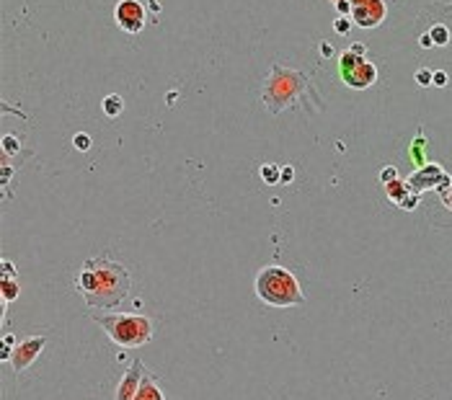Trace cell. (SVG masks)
I'll return each mask as SVG.
<instances>
[{"label": "cell", "mask_w": 452, "mask_h": 400, "mask_svg": "<svg viewBox=\"0 0 452 400\" xmlns=\"http://www.w3.org/2000/svg\"><path fill=\"white\" fill-rule=\"evenodd\" d=\"M75 289L80 292L88 307L111 310L130 297L132 276L124 263H119L109 256H96L88 258L75 274Z\"/></svg>", "instance_id": "6da1fadb"}, {"label": "cell", "mask_w": 452, "mask_h": 400, "mask_svg": "<svg viewBox=\"0 0 452 400\" xmlns=\"http://www.w3.org/2000/svg\"><path fill=\"white\" fill-rule=\"evenodd\" d=\"M256 295L271 307H297L305 305V292L297 276L284 266H266L256 274Z\"/></svg>", "instance_id": "7a4b0ae2"}, {"label": "cell", "mask_w": 452, "mask_h": 400, "mask_svg": "<svg viewBox=\"0 0 452 400\" xmlns=\"http://www.w3.org/2000/svg\"><path fill=\"white\" fill-rule=\"evenodd\" d=\"M96 323L106 331V336L124 349H140L153 338V320L137 312H111L96 315Z\"/></svg>", "instance_id": "3957f363"}, {"label": "cell", "mask_w": 452, "mask_h": 400, "mask_svg": "<svg viewBox=\"0 0 452 400\" xmlns=\"http://www.w3.org/2000/svg\"><path fill=\"white\" fill-rule=\"evenodd\" d=\"M303 86H305V77L295 70H282L279 65L271 67V77L264 88V103L269 106L271 114L292 106L297 101V96L303 93Z\"/></svg>", "instance_id": "277c9868"}, {"label": "cell", "mask_w": 452, "mask_h": 400, "mask_svg": "<svg viewBox=\"0 0 452 400\" xmlns=\"http://www.w3.org/2000/svg\"><path fill=\"white\" fill-rule=\"evenodd\" d=\"M339 72L344 77V83L351 86V88H357V91L369 88L378 80V67L372 62H367L364 57L354 55L351 49L339 57Z\"/></svg>", "instance_id": "5b68a950"}, {"label": "cell", "mask_w": 452, "mask_h": 400, "mask_svg": "<svg viewBox=\"0 0 452 400\" xmlns=\"http://www.w3.org/2000/svg\"><path fill=\"white\" fill-rule=\"evenodd\" d=\"M145 6L137 0H119L114 8V18L119 29H124L127 34H140L145 29Z\"/></svg>", "instance_id": "8992f818"}, {"label": "cell", "mask_w": 452, "mask_h": 400, "mask_svg": "<svg viewBox=\"0 0 452 400\" xmlns=\"http://www.w3.org/2000/svg\"><path fill=\"white\" fill-rule=\"evenodd\" d=\"M44 346H47V336H29L21 343H16V349L11 354V369L18 375L26 367H31L36 362V356L44 351Z\"/></svg>", "instance_id": "52a82bcc"}, {"label": "cell", "mask_w": 452, "mask_h": 400, "mask_svg": "<svg viewBox=\"0 0 452 400\" xmlns=\"http://www.w3.org/2000/svg\"><path fill=\"white\" fill-rule=\"evenodd\" d=\"M145 364L140 362V359H135V362L127 367V372L121 375L119 380V387H116V400H135L140 385H142V377H145Z\"/></svg>", "instance_id": "ba28073f"}, {"label": "cell", "mask_w": 452, "mask_h": 400, "mask_svg": "<svg viewBox=\"0 0 452 400\" xmlns=\"http://www.w3.org/2000/svg\"><path fill=\"white\" fill-rule=\"evenodd\" d=\"M383 18H385V3L383 0H367V3L354 6V11H351V21L362 29H372V26L383 23Z\"/></svg>", "instance_id": "9c48e42d"}, {"label": "cell", "mask_w": 452, "mask_h": 400, "mask_svg": "<svg viewBox=\"0 0 452 400\" xmlns=\"http://www.w3.org/2000/svg\"><path fill=\"white\" fill-rule=\"evenodd\" d=\"M439 181H444L442 168L434 166V163H429V166H421L414 176L408 178V186H411V191H424L429 186H439Z\"/></svg>", "instance_id": "30bf717a"}, {"label": "cell", "mask_w": 452, "mask_h": 400, "mask_svg": "<svg viewBox=\"0 0 452 400\" xmlns=\"http://www.w3.org/2000/svg\"><path fill=\"white\" fill-rule=\"evenodd\" d=\"M135 400H166V395H163V390H160L158 380H155L150 372H145L142 385H140V390H137Z\"/></svg>", "instance_id": "8fae6325"}, {"label": "cell", "mask_w": 452, "mask_h": 400, "mask_svg": "<svg viewBox=\"0 0 452 400\" xmlns=\"http://www.w3.org/2000/svg\"><path fill=\"white\" fill-rule=\"evenodd\" d=\"M121 109H124V101L119 98V93H109V96L104 98V103H101V111H104L109 119L119 116V114H121Z\"/></svg>", "instance_id": "7c38bea8"}, {"label": "cell", "mask_w": 452, "mask_h": 400, "mask_svg": "<svg viewBox=\"0 0 452 400\" xmlns=\"http://www.w3.org/2000/svg\"><path fill=\"white\" fill-rule=\"evenodd\" d=\"M429 36H432V42H434V47H447V44H449V29H447V26H442V23H437V26H432V31H429Z\"/></svg>", "instance_id": "4fadbf2b"}, {"label": "cell", "mask_w": 452, "mask_h": 400, "mask_svg": "<svg viewBox=\"0 0 452 400\" xmlns=\"http://www.w3.org/2000/svg\"><path fill=\"white\" fill-rule=\"evenodd\" d=\"M18 295H21V287H18L16 279H3V305L13 302Z\"/></svg>", "instance_id": "5bb4252c"}, {"label": "cell", "mask_w": 452, "mask_h": 400, "mask_svg": "<svg viewBox=\"0 0 452 400\" xmlns=\"http://www.w3.org/2000/svg\"><path fill=\"white\" fill-rule=\"evenodd\" d=\"M261 178L266 183H282V168L274 163H266V166H261Z\"/></svg>", "instance_id": "9a60e30c"}, {"label": "cell", "mask_w": 452, "mask_h": 400, "mask_svg": "<svg viewBox=\"0 0 452 400\" xmlns=\"http://www.w3.org/2000/svg\"><path fill=\"white\" fill-rule=\"evenodd\" d=\"M416 83L421 86V88H426V86H434V72L432 70H426V67H421V70H416Z\"/></svg>", "instance_id": "2e32d148"}, {"label": "cell", "mask_w": 452, "mask_h": 400, "mask_svg": "<svg viewBox=\"0 0 452 400\" xmlns=\"http://www.w3.org/2000/svg\"><path fill=\"white\" fill-rule=\"evenodd\" d=\"M72 145L78 147V150H91V135H86V132H78L75 137H72Z\"/></svg>", "instance_id": "e0dca14e"}, {"label": "cell", "mask_w": 452, "mask_h": 400, "mask_svg": "<svg viewBox=\"0 0 452 400\" xmlns=\"http://www.w3.org/2000/svg\"><path fill=\"white\" fill-rule=\"evenodd\" d=\"M334 31H336V34H349V31H351V21H349L346 16H339V18L334 21Z\"/></svg>", "instance_id": "ac0fdd59"}, {"label": "cell", "mask_w": 452, "mask_h": 400, "mask_svg": "<svg viewBox=\"0 0 452 400\" xmlns=\"http://www.w3.org/2000/svg\"><path fill=\"white\" fill-rule=\"evenodd\" d=\"M380 181H383V186L390 183V181H398V171H395L393 166H385V168L380 171Z\"/></svg>", "instance_id": "d6986e66"}, {"label": "cell", "mask_w": 452, "mask_h": 400, "mask_svg": "<svg viewBox=\"0 0 452 400\" xmlns=\"http://www.w3.org/2000/svg\"><path fill=\"white\" fill-rule=\"evenodd\" d=\"M336 6V11H339V16H351V11H354V6H351V0H339V3H334Z\"/></svg>", "instance_id": "ffe728a7"}, {"label": "cell", "mask_w": 452, "mask_h": 400, "mask_svg": "<svg viewBox=\"0 0 452 400\" xmlns=\"http://www.w3.org/2000/svg\"><path fill=\"white\" fill-rule=\"evenodd\" d=\"M434 86H439V88L447 86V72L444 70H434Z\"/></svg>", "instance_id": "44dd1931"}, {"label": "cell", "mask_w": 452, "mask_h": 400, "mask_svg": "<svg viewBox=\"0 0 452 400\" xmlns=\"http://www.w3.org/2000/svg\"><path fill=\"white\" fill-rule=\"evenodd\" d=\"M16 269H13V263L11 261H3V279H16Z\"/></svg>", "instance_id": "7402d4cb"}, {"label": "cell", "mask_w": 452, "mask_h": 400, "mask_svg": "<svg viewBox=\"0 0 452 400\" xmlns=\"http://www.w3.org/2000/svg\"><path fill=\"white\" fill-rule=\"evenodd\" d=\"M292 176H295V171H292V166H287V168H282V183H290V181H292Z\"/></svg>", "instance_id": "603a6c76"}, {"label": "cell", "mask_w": 452, "mask_h": 400, "mask_svg": "<svg viewBox=\"0 0 452 400\" xmlns=\"http://www.w3.org/2000/svg\"><path fill=\"white\" fill-rule=\"evenodd\" d=\"M318 49H320V55H323L325 60H328V57H331V55H334V47H331V44H328V42H320V47H318Z\"/></svg>", "instance_id": "cb8c5ba5"}, {"label": "cell", "mask_w": 452, "mask_h": 400, "mask_svg": "<svg viewBox=\"0 0 452 400\" xmlns=\"http://www.w3.org/2000/svg\"><path fill=\"white\" fill-rule=\"evenodd\" d=\"M419 44H421V47H434V42H432V36H429V34H424V36L419 39Z\"/></svg>", "instance_id": "d4e9b609"}, {"label": "cell", "mask_w": 452, "mask_h": 400, "mask_svg": "<svg viewBox=\"0 0 452 400\" xmlns=\"http://www.w3.org/2000/svg\"><path fill=\"white\" fill-rule=\"evenodd\" d=\"M351 52L362 57V55H364V44H359V42H357V44H351Z\"/></svg>", "instance_id": "484cf974"}, {"label": "cell", "mask_w": 452, "mask_h": 400, "mask_svg": "<svg viewBox=\"0 0 452 400\" xmlns=\"http://www.w3.org/2000/svg\"><path fill=\"white\" fill-rule=\"evenodd\" d=\"M3 346H13V336H3ZM16 349V346H13Z\"/></svg>", "instance_id": "4316f807"}, {"label": "cell", "mask_w": 452, "mask_h": 400, "mask_svg": "<svg viewBox=\"0 0 452 400\" xmlns=\"http://www.w3.org/2000/svg\"><path fill=\"white\" fill-rule=\"evenodd\" d=\"M359 3H367V0H351V6H359Z\"/></svg>", "instance_id": "83f0119b"}, {"label": "cell", "mask_w": 452, "mask_h": 400, "mask_svg": "<svg viewBox=\"0 0 452 400\" xmlns=\"http://www.w3.org/2000/svg\"><path fill=\"white\" fill-rule=\"evenodd\" d=\"M334 3H339V0H334Z\"/></svg>", "instance_id": "f1b7e54d"}]
</instances>
